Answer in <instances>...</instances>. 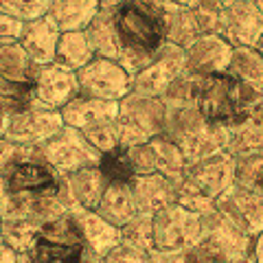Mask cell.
I'll use <instances>...</instances> for the list:
<instances>
[{"mask_svg":"<svg viewBox=\"0 0 263 263\" xmlns=\"http://www.w3.org/2000/svg\"><path fill=\"white\" fill-rule=\"evenodd\" d=\"M235 184L243 189H254V191H263V152L237 156Z\"/></svg>","mask_w":263,"mask_h":263,"instance_id":"8d00e7d4","label":"cell"},{"mask_svg":"<svg viewBox=\"0 0 263 263\" xmlns=\"http://www.w3.org/2000/svg\"><path fill=\"white\" fill-rule=\"evenodd\" d=\"M99 3H101V9H103V11H114L119 5L127 3V0H99Z\"/></svg>","mask_w":263,"mask_h":263,"instance_id":"681fc988","label":"cell"},{"mask_svg":"<svg viewBox=\"0 0 263 263\" xmlns=\"http://www.w3.org/2000/svg\"><path fill=\"white\" fill-rule=\"evenodd\" d=\"M239 263H257V261H254L252 257H248V259H243V261H239Z\"/></svg>","mask_w":263,"mask_h":263,"instance_id":"11a10c76","label":"cell"},{"mask_svg":"<svg viewBox=\"0 0 263 263\" xmlns=\"http://www.w3.org/2000/svg\"><path fill=\"white\" fill-rule=\"evenodd\" d=\"M95 211L105 221H110L112 226L117 228L125 226L132 217L138 215L134 195H132V186L125 182H108Z\"/></svg>","mask_w":263,"mask_h":263,"instance_id":"cb8c5ba5","label":"cell"},{"mask_svg":"<svg viewBox=\"0 0 263 263\" xmlns=\"http://www.w3.org/2000/svg\"><path fill=\"white\" fill-rule=\"evenodd\" d=\"M7 125H9V114L0 112V138L7 134Z\"/></svg>","mask_w":263,"mask_h":263,"instance_id":"f907efd6","label":"cell"},{"mask_svg":"<svg viewBox=\"0 0 263 263\" xmlns=\"http://www.w3.org/2000/svg\"><path fill=\"white\" fill-rule=\"evenodd\" d=\"M164 3H174V5H182V7H193L195 0H164Z\"/></svg>","mask_w":263,"mask_h":263,"instance_id":"816d5d0a","label":"cell"},{"mask_svg":"<svg viewBox=\"0 0 263 263\" xmlns=\"http://www.w3.org/2000/svg\"><path fill=\"white\" fill-rule=\"evenodd\" d=\"M215 209L230 221H235L250 237H257L263 230V191L235 184L224 195L217 197Z\"/></svg>","mask_w":263,"mask_h":263,"instance_id":"2e32d148","label":"cell"},{"mask_svg":"<svg viewBox=\"0 0 263 263\" xmlns=\"http://www.w3.org/2000/svg\"><path fill=\"white\" fill-rule=\"evenodd\" d=\"M99 169L103 171V176L108 182H125L129 184L132 180L136 178V171L132 167L129 154L125 147H117L108 154H101V160H99Z\"/></svg>","mask_w":263,"mask_h":263,"instance_id":"e575fe53","label":"cell"},{"mask_svg":"<svg viewBox=\"0 0 263 263\" xmlns=\"http://www.w3.org/2000/svg\"><path fill=\"white\" fill-rule=\"evenodd\" d=\"M15 152H18V145L11 143L9 138H0V176H3V171L9 167V162L15 158Z\"/></svg>","mask_w":263,"mask_h":263,"instance_id":"b9f144b4","label":"cell"},{"mask_svg":"<svg viewBox=\"0 0 263 263\" xmlns=\"http://www.w3.org/2000/svg\"><path fill=\"white\" fill-rule=\"evenodd\" d=\"M123 51L156 55L167 42L162 0H127L112 11Z\"/></svg>","mask_w":263,"mask_h":263,"instance_id":"3957f363","label":"cell"},{"mask_svg":"<svg viewBox=\"0 0 263 263\" xmlns=\"http://www.w3.org/2000/svg\"><path fill=\"white\" fill-rule=\"evenodd\" d=\"M40 226H42L40 221H35L33 217H27V215H20V213H11V215H7L5 219H0L3 241L7 246H11L18 254L29 252Z\"/></svg>","mask_w":263,"mask_h":263,"instance_id":"4dcf8cb0","label":"cell"},{"mask_svg":"<svg viewBox=\"0 0 263 263\" xmlns=\"http://www.w3.org/2000/svg\"><path fill=\"white\" fill-rule=\"evenodd\" d=\"M180 184L215 202L230 186H235V156H230L228 152H219L193 164H186L184 178Z\"/></svg>","mask_w":263,"mask_h":263,"instance_id":"8fae6325","label":"cell"},{"mask_svg":"<svg viewBox=\"0 0 263 263\" xmlns=\"http://www.w3.org/2000/svg\"><path fill=\"white\" fill-rule=\"evenodd\" d=\"M95 257L75 217L66 213L40 226L29 252L20 254V263H90Z\"/></svg>","mask_w":263,"mask_h":263,"instance_id":"7a4b0ae2","label":"cell"},{"mask_svg":"<svg viewBox=\"0 0 263 263\" xmlns=\"http://www.w3.org/2000/svg\"><path fill=\"white\" fill-rule=\"evenodd\" d=\"M81 134L86 136V141L92 145L99 154H108L112 149H117V147H121L114 121H105V123H99V125L86 127V129H81Z\"/></svg>","mask_w":263,"mask_h":263,"instance_id":"f35d334b","label":"cell"},{"mask_svg":"<svg viewBox=\"0 0 263 263\" xmlns=\"http://www.w3.org/2000/svg\"><path fill=\"white\" fill-rule=\"evenodd\" d=\"M167 125V108L158 97H145L129 92L119 101V114L114 119L119 145L129 147L143 145L160 136Z\"/></svg>","mask_w":263,"mask_h":263,"instance_id":"5b68a950","label":"cell"},{"mask_svg":"<svg viewBox=\"0 0 263 263\" xmlns=\"http://www.w3.org/2000/svg\"><path fill=\"white\" fill-rule=\"evenodd\" d=\"M40 152L60 176L72 174V171L86 167H97L99 160H101V154L86 141L81 129L70 125H64L53 138H48L44 145H40Z\"/></svg>","mask_w":263,"mask_h":263,"instance_id":"9c48e42d","label":"cell"},{"mask_svg":"<svg viewBox=\"0 0 263 263\" xmlns=\"http://www.w3.org/2000/svg\"><path fill=\"white\" fill-rule=\"evenodd\" d=\"M152 149V158H154V167H156V174H162L164 178H169L176 186H180L184 178V171H186V160L180 147L171 141L169 136H154L152 141H147Z\"/></svg>","mask_w":263,"mask_h":263,"instance_id":"f1b7e54d","label":"cell"},{"mask_svg":"<svg viewBox=\"0 0 263 263\" xmlns=\"http://www.w3.org/2000/svg\"><path fill=\"white\" fill-rule=\"evenodd\" d=\"M0 241H3V233H0Z\"/></svg>","mask_w":263,"mask_h":263,"instance_id":"9f6ffc18","label":"cell"},{"mask_svg":"<svg viewBox=\"0 0 263 263\" xmlns=\"http://www.w3.org/2000/svg\"><path fill=\"white\" fill-rule=\"evenodd\" d=\"M263 33V13L252 0H233L219 11L217 35L230 46H254Z\"/></svg>","mask_w":263,"mask_h":263,"instance_id":"9a60e30c","label":"cell"},{"mask_svg":"<svg viewBox=\"0 0 263 263\" xmlns=\"http://www.w3.org/2000/svg\"><path fill=\"white\" fill-rule=\"evenodd\" d=\"M149 261V252L129 248V246L119 243L103 257V263H147Z\"/></svg>","mask_w":263,"mask_h":263,"instance_id":"ab89813d","label":"cell"},{"mask_svg":"<svg viewBox=\"0 0 263 263\" xmlns=\"http://www.w3.org/2000/svg\"><path fill=\"white\" fill-rule=\"evenodd\" d=\"M252 3H254V5H257V7H259V11L263 13V0H252Z\"/></svg>","mask_w":263,"mask_h":263,"instance_id":"db71d44e","label":"cell"},{"mask_svg":"<svg viewBox=\"0 0 263 263\" xmlns=\"http://www.w3.org/2000/svg\"><path fill=\"white\" fill-rule=\"evenodd\" d=\"M84 33H86L90 46H92L95 57H103V60L119 62V57L123 53V46H121L117 27H114L112 11H103L101 9L92 18V22L84 29Z\"/></svg>","mask_w":263,"mask_h":263,"instance_id":"83f0119b","label":"cell"},{"mask_svg":"<svg viewBox=\"0 0 263 263\" xmlns=\"http://www.w3.org/2000/svg\"><path fill=\"white\" fill-rule=\"evenodd\" d=\"M184 263H224V261L213 257L206 250H202L200 246H193V248H189L184 252Z\"/></svg>","mask_w":263,"mask_h":263,"instance_id":"7bdbcfd3","label":"cell"},{"mask_svg":"<svg viewBox=\"0 0 263 263\" xmlns=\"http://www.w3.org/2000/svg\"><path fill=\"white\" fill-rule=\"evenodd\" d=\"M162 20H164V37H167L169 44L186 48L193 40L202 35L191 7L164 3L162 0Z\"/></svg>","mask_w":263,"mask_h":263,"instance_id":"4316f807","label":"cell"},{"mask_svg":"<svg viewBox=\"0 0 263 263\" xmlns=\"http://www.w3.org/2000/svg\"><path fill=\"white\" fill-rule=\"evenodd\" d=\"M35 72H37V64L24 53V48L18 42L0 44V75L31 84Z\"/></svg>","mask_w":263,"mask_h":263,"instance_id":"1f68e13d","label":"cell"},{"mask_svg":"<svg viewBox=\"0 0 263 263\" xmlns=\"http://www.w3.org/2000/svg\"><path fill=\"white\" fill-rule=\"evenodd\" d=\"M252 241L254 237L221 215L217 209L202 215V239L197 246L224 263H239L252 257Z\"/></svg>","mask_w":263,"mask_h":263,"instance_id":"ba28073f","label":"cell"},{"mask_svg":"<svg viewBox=\"0 0 263 263\" xmlns=\"http://www.w3.org/2000/svg\"><path fill=\"white\" fill-rule=\"evenodd\" d=\"M154 250L184 252L202 239V215L180 204H169L152 215Z\"/></svg>","mask_w":263,"mask_h":263,"instance_id":"52a82bcc","label":"cell"},{"mask_svg":"<svg viewBox=\"0 0 263 263\" xmlns=\"http://www.w3.org/2000/svg\"><path fill=\"white\" fill-rule=\"evenodd\" d=\"M101 11L99 0H51V18L62 33L66 31H84L95 15Z\"/></svg>","mask_w":263,"mask_h":263,"instance_id":"d4e9b609","label":"cell"},{"mask_svg":"<svg viewBox=\"0 0 263 263\" xmlns=\"http://www.w3.org/2000/svg\"><path fill=\"white\" fill-rule=\"evenodd\" d=\"M197 81L200 77H193L184 70L174 84H171L164 95L160 97V101L164 103L167 110H178V108H191L195 105V97H197Z\"/></svg>","mask_w":263,"mask_h":263,"instance_id":"d590c367","label":"cell"},{"mask_svg":"<svg viewBox=\"0 0 263 263\" xmlns=\"http://www.w3.org/2000/svg\"><path fill=\"white\" fill-rule=\"evenodd\" d=\"M226 72L254 95L263 97V55L254 46H235Z\"/></svg>","mask_w":263,"mask_h":263,"instance_id":"484cf974","label":"cell"},{"mask_svg":"<svg viewBox=\"0 0 263 263\" xmlns=\"http://www.w3.org/2000/svg\"><path fill=\"white\" fill-rule=\"evenodd\" d=\"M162 134L180 147L186 164L226 152L228 147V127L206 121L195 105L167 110V125Z\"/></svg>","mask_w":263,"mask_h":263,"instance_id":"6da1fadb","label":"cell"},{"mask_svg":"<svg viewBox=\"0 0 263 263\" xmlns=\"http://www.w3.org/2000/svg\"><path fill=\"white\" fill-rule=\"evenodd\" d=\"M230 156H246L263 152V101L243 114V117L228 127V147Z\"/></svg>","mask_w":263,"mask_h":263,"instance_id":"7402d4cb","label":"cell"},{"mask_svg":"<svg viewBox=\"0 0 263 263\" xmlns=\"http://www.w3.org/2000/svg\"><path fill=\"white\" fill-rule=\"evenodd\" d=\"M24 22L18 18H11L9 13L0 11V44H9V42H18L22 35Z\"/></svg>","mask_w":263,"mask_h":263,"instance_id":"60d3db41","label":"cell"},{"mask_svg":"<svg viewBox=\"0 0 263 263\" xmlns=\"http://www.w3.org/2000/svg\"><path fill=\"white\" fill-rule=\"evenodd\" d=\"M33 103V86L29 81H18L0 75V112L15 114L27 110Z\"/></svg>","mask_w":263,"mask_h":263,"instance_id":"d6a6232c","label":"cell"},{"mask_svg":"<svg viewBox=\"0 0 263 263\" xmlns=\"http://www.w3.org/2000/svg\"><path fill=\"white\" fill-rule=\"evenodd\" d=\"M186 252V250H184ZM184 252H164V250H152L147 263H184Z\"/></svg>","mask_w":263,"mask_h":263,"instance_id":"ee69618b","label":"cell"},{"mask_svg":"<svg viewBox=\"0 0 263 263\" xmlns=\"http://www.w3.org/2000/svg\"><path fill=\"white\" fill-rule=\"evenodd\" d=\"M259 101H263V97L241 86L228 72L200 77L197 81L195 108L206 121L217 123V125L230 127L243 114H248Z\"/></svg>","mask_w":263,"mask_h":263,"instance_id":"277c9868","label":"cell"},{"mask_svg":"<svg viewBox=\"0 0 263 263\" xmlns=\"http://www.w3.org/2000/svg\"><path fill=\"white\" fill-rule=\"evenodd\" d=\"M72 217H75V221L79 224L88 248L92 250L97 257L103 259L112 248H117L121 243V228L112 226L110 221H105L97 211H79Z\"/></svg>","mask_w":263,"mask_h":263,"instance_id":"603a6c76","label":"cell"},{"mask_svg":"<svg viewBox=\"0 0 263 263\" xmlns=\"http://www.w3.org/2000/svg\"><path fill=\"white\" fill-rule=\"evenodd\" d=\"M254 48H257V51L263 55V33H261V37H259V42L257 44H254Z\"/></svg>","mask_w":263,"mask_h":263,"instance_id":"f5cc1de1","label":"cell"},{"mask_svg":"<svg viewBox=\"0 0 263 263\" xmlns=\"http://www.w3.org/2000/svg\"><path fill=\"white\" fill-rule=\"evenodd\" d=\"M33 86V105L46 110L60 112L72 99L79 97V81L77 72H72L55 62L37 66V72L31 81Z\"/></svg>","mask_w":263,"mask_h":263,"instance_id":"4fadbf2b","label":"cell"},{"mask_svg":"<svg viewBox=\"0 0 263 263\" xmlns=\"http://www.w3.org/2000/svg\"><path fill=\"white\" fill-rule=\"evenodd\" d=\"M105 186H108V180L99 169V164L62 176V193L68 213L75 215L79 211H95Z\"/></svg>","mask_w":263,"mask_h":263,"instance_id":"ac0fdd59","label":"cell"},{"mask_svg":"<svg viewBox=\"0 0 263 263\" xmlns=\"http://www.w3.org/2000/svg\"><path fill=\"white\" fill-rule=\"evenodd\" d=\"M11 195H48L62 186V176L44 160L40 147L18 145L15 158L3 171Z\"/></svg>","mask_w":263,"mask_h":263,"instance_id":"8992f818","label":"cell"},{"mask_svg":"<svg viewBox=\"0 0 263 263\" xmlns=\"http://www.w3.org/2000/svg\"><path fill=\"white\" fill-rule=\"evenodd\" d=\"M129 186L136 202V211L145 213V215H154V213H158L160 209L169 206V204H176L178 186L162 174L136 176L129 182Z\"/></svg>","mask_w":263,"mask_h":263,"instance_id":"d6986e66","label":"cell"},{"mask_svg":"<svg viewBox=\"0 0 263 263\" xmlns=\"http://www.w3.org/2000/svg\"><path fill=\"white\" fill-rule=\"evenodd\" d=\"M11 211H13V195L9 193V189L5 184V178L0 176V219L11 215Z\"/></svg>","mask_w":263,"mask_h":263,"instance_id":"f6af8a7d","label":"cell"},{"mask_svg":"<svg viewBox=\"0 0 263 263\" xmlns=\"http://www.w3.org/2000/svg\"><path fill=\"white\" fill-rule=\"evenodd\" d=\"M62 127H64V119L57 110L37 108V105L31 103L27 110L15 112L9 117L5 138H9L15 145L40 147L48 138H53Z\"/></svg>","mask_w":263,"mask_h":263,"instance_id":"5bb4252c","label":"cell"},{"mask_svg":"<svg viewBox=\"0 0 263 263\" xmlns=\"http://www.w3.org/2000/svg\"><path fill=\"white\" fill-rule=\"evenodd\" d=\"M233 0H195V5H202L206 9H213V11H221L224 7H228Z\"/></svg>","mask_w":263,"mask_h":263,"instance_id":"c3c4849f","label":"cell"},{"mask_svg":"<svg viewBox=\"0 0 263 263\" xmlns=\"http://www.w3.org/2000/svg\"><path fill=\"white\" fill-rule=\"evenodd\" d=\"M233 46L217 33H206L193 40L184 48L186 57V72L193 77H209L217 72H226Z\"/></svg>","mask_w":263,"mask_h":263,"instance_id":"e0dca14e","label":"cell"},{"mask_svg":"<svg viewBox=\"0 0 263 263\" xmlns=\"http://www.w3.org/2000/svg\"><path fill=\"white\" fill-rule=\"evenodd\" d=\"M92 60H95V53L84 31H66L60 35L55 60H53L57 66H64V68L77 72Z\"/></svg>","mask_w":263,"mask_h":263,"instance_id":"f546056e","label":"cell"},{"mask_svg":"<svg viewBox=\"0 0 263 263\" xmlns=\"http://www.w3.org/2000/svg\"><path fill=\"white\" fill-rule=\"evenodd\" d=\"M51 0H0V11L9 13L20 22H33L48 15Z\"/></svg>","mask_w":263,"mask_h":263,"instance_id":"74e56055","label":"cell"},{"mask_svg":"<svg viewBox=\"0 0 263 263\" xmlns=\"http://www.w3.org/2000/svg\"><path fill=\"white\" fill-rule=\"evenodd\" d=\"M60 35H62V31L57 29V24L48 15H44V18H37L33 22H24L18 44L37 66H44L55 60Z\"/></svg>","mask_w":263,"mask_h":263,"instance_id":"ffe728a7","label":"cell"},{"mask_svg":"<svg viewBox=\"0 0 263 263\" xmlns=\"http://www.w3.org/2000/svg\"><path fill=\"white\" fill-rule=\"evenodd\" d=\"M121 243L129 248L152 252L154 250V233H152V215L138 213L125 226H121Z\"/></svg>","mask_w":263,"mask_h":263,"instance_id":"836d02e7","label":"cell"},{"mask_svg":"<svg viewBox=\"0 0 263 263\" xmlns=\"http://www.w3.org/2000/svg\"><path fill=\"white\" fill-rule=\"evenodd\" d=\"M0 263H20V254L5 241H0Z\"/></svg>","mask_w":263,"mask_h":263,"instance_id":"bcb514c9","label":"cell"},{"mask_svg":"<svg viewBox=\"0 0 263 263\" xmlns=\"http://www.w3.org/2000/svg\"><path fill=\"white\" fill-rule=\"evenodd\" d=\"M184 70H186L184 48L164 42L162 48L152 60V64L143 68L136 77H132V92L160 99L164 90L174 84Z\"/></svg>","mask_w":263,"mask_h":263,"instance_id":"7c38bea8","label":"cell"},{"mask_svg":"<svg viewBox=\"0 0 263 263\" xmlns=\"http://www.w3.org/2000/svg\"><path fill=\"white\" fill-rule=\"evenodd\" d=\"M79 95L103 99V101H121L132 92V77L123 66L114 60L95 57L84 68L77 70Z\"/></svg>","mask_w":263,"mask_h":263,"instance_id":"30bf717a","label":"cell"},{"mask_svg":"<svg viewBox=\"0 0 263 263\" xmlns=\"http://www.w3.org/2000/svg\"><path fill=\"white\" fill-rule=\"evenodd\" d=\"M60 114L64 119V125L86 129V127L99 125V123L117 119L119 101H103V99H92V97L79 95L72 99L68 105H64Z\"/></svg>","mask_w":263,"mask_h":263,"instance_id":"44dd1931","label":"cell"},{"mask_svg":"<svg viewBox=\"0 0 263 263\" xmlns=\"http://www.w3.org/2000/svg\"><path fill=\"white\" fill-rule=\"evenodd\" d=\"M252 259L257 263H263V230L254 237V241H252Z\"/></svg>","mask_w":263,"mask_h":263,"instance_id":"7dc6e473","label":"cell"}]
</instances>
